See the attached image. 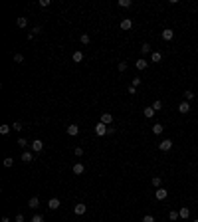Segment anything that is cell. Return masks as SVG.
Returning a JSON list of instances; mask_svg holds the SVG:
<instances>
[{"mask_svg": "<svg viewBox=\"0 0 198 222\" xmlns=\"http://www.w3.org/2000/svg\"><path fill=\"white\" fill-rule=\"evenodd\" d=\"M16 222H24V214H16Z\"/></svg>", "mask_w": 198, "mask_h": 222, "instance_id": "obj_42", "label": "cell"}, {"mask_svg": "<svg viewBox=\"0 0 198 222\" xmlns=\"http://www.w3.org/2000/svg\"><path fill=\"white\" fill-rule=\"evenodd\" d=\"M22 161L24 163H32L34 161V155L30 153V151H24V153H22Z\"/></svg>", "mask_w": 198, "mask_h": 222, "instance_id": "obj_16", "label": "cell"}, {"mask_svg": "<svg viewBox=\"0 0 198 222\" xmlns=\"http://www.w3.org/2000/svg\"><path fill=\"white\" fill-rule=\"evenodd\" d=\"M196 95H194V91H190V89H186L184 91V101H192Z\"/></svg>", "mask_w": 198, "mask_h": 222, "instance_id": "obj_22", "label": "cell"}, {"mask_svg": "<svg viewBox=\"0 0 198 222\" xmlns=\"http://www.w3.org/2000/svg\"><path fill=\"white\" fill-rule=\"evenodd\" d=\"M71 60H73L75 64H79V62L83 60V54H81V52H79V50H77V52H73V54H71Z\"/></svg>", "mask_w": 198, "mask_h": 222, "instance_id": "obj_18", "label": "cell"}, {"mask_svg": "<svg viewBox=\"0 0 198 222\" xmlns=\"http://www.w3.org/2000/svg\"><path fill=\"white\" fill-rule=\"evenodd\" d=\"M40 32H42V28H40V26H36V28H34V30H32V34H34V36H38V34H40Z\"/></svg>", "mask_w": 198, "mask_h": 222, "instance_id": "obj_40", "label": "cell"}, {"mask_svg": "<svg viewBox=\"0 0 198 222\" xmlns=\"http://www.w3.org/2000/svg\"><path fill=\"white\" fill-rule=\"evenodd\" d=\"M178 216H180V218H184V220H186L188 216H190V210H188L186 206H182V208H180V210H178Z\"/></svg>", "mask_w": 198, "mask_h": 222, "instance_id": "obj_19", "label": "cell"}, {"mask_svg": "<svg viewBox=\"0 0 198 222\" xmlns=\"http://www.w3.org/2000/svg\"><path fill=\"white\" fill-rule=\"evenodd\" d=\"M38 4H40L42 8H46V6H50V0H40V2H38Z\"/></svg>", "mask_w": 198, "mask_h": 222, "instance_id": "obj_39", "label": "cell"}, {"mask_svg": "<svg viewBox=\"0 0 198 222\" xmlns=\"http://www.w3.org/2000/svg\"><path fill=\"white\" fill-rule=\"evenodd\" d=\"M71 171H73V175H83L85 167H83L81 163H75V165H73V169H71Z\"/></svg>", "mask_w": 198, "mask_h": 222, "instance_id": "obj_13", "label": "cell"}, {"mask_svg": "<svg viewBox=\"0 0 198 222\" xmlns=\"http://www.w3.org/2000/svg\"><path fill=\"white\" fill-rule=\"evenodd\" d=\"M188 111H190V103H188V101H180V103H178V113L186 115Z\"/></svg>", "mask_w": 198, "mask_h": 222, "instance_id": "obj_6", "label": "cell"}, {"mask_svg": "<svg viewBox=\"0 0 198 222\" xmlns=\"http://www.w3.org/2000/svg\"><path fill=\"white\" fill-rule=\"evenodd\" d=\"M131 85H133V87H139V85H141V77H133Z\"/></svg>", "mask_w": 198, "mask_h": 222, "instance_id": "obj_34", "label": "cell"}, {"mask_svg": "<svg viewBox=\"0 0 198 222\" xmlns=\"http://www.w3.org/2000/svg\"><path fill=\"white\" fill-rule=\"evenodd\" d=\"M147 66L149 64H147V60H143V58H139V60L135 62V68L137 70H147Z\"/></svg>", "mask_w": 198, "mask_h": 222, "instance_id": "obj_12", "label": "cell"}, {"mask_svg": "<svg viewBox=\"0 0 198 222\" xmlns=\"http://www.w3.org/2000/svg\"><path fill=\"white\" fill-rule=\"evenodd\" d=\"M192 222H198V218H194V220H192Z\"/></svg>", "mask_w": 198, "mask_h": 222, "instance_id": "obj_44", "label": "cell"}, {"mask_svg": "<svg viewBox=\"0 0 198 222\" xmlns=\"http://www.w3.org/2000/svg\"><path fill=\"white\" fill-rule=\"evenodd\" d=\"M77 133H79V127H77V125H67V135H71V137H75V135H77Z\"/></svg>", "mask_w": 198, "mask_h": 222, "instance_id": "obj_10", "label": "cell"}, {"mask_svg": "<svg viewBox=\"0 0 198 222\" xmlns=\"http://www.w3.org/2000/svg\"><path fill=\"white\" fill-rule=\"evenodd\" d=\"M153 109H155V111L163 109V101H161V99H155V101H153Z\"/></svg>", "mask_w": 198, "mask_h": 222, "instance_id": "obj_25", "label": "cell"}, {"mask_svg": "<svg viewBox=\"0 0 198 222\" xmlns=\"http://www.w3.org/2000/svg\"><path fill=\"white\" fill-rule=\"evenodd\" d=\"M101 123L111 125L113 123V115H111V113H103V115H101Z\"/></svg>", "mask_w": 198, "mask_h": 222, "instance_id": "obj_11", "label": "cell"}, {"mask_svg": "<svg viewBox=\"0 0 198 222\" xmlns=\"http://www.w3.org/2000/svg\"><path fill=\"white\" fill-rule=\"evenodd\" d=\"M143 222H155V216H151V214H145V216H143Z\"/></svg>", "mask_w": 198, "mask_h": 222, "instance_id": "obj_35", "label": "cell"}, {"mask_svg": "<svg viewBox=\"0 0 198 222\" xmlns=\"http://www.w3.org/2000/svg\"><path fill=\"white\" fill-rule=\"evenodd\" d=\"M143 113H145V117H147V119H151V117H153L157 111L153 109V105H149V107H145V109H143Z\"/></svg>", "mask_w": 198, "mask_h": 222, "instance_id": "obj_17", "label": "cell"}, {"mask_svg": "<svg viewBox=\"0 0 198 222\" xmlns=\"http://www.w3.org/2000/svg\"><path fill=\"white\" fill-rule=\"evenodd\" d=\"M18 145H20V147H22L24 151H26V147H28V141L24 139V137H20V139H18Z\"/></svg>", "mask_w": 198, "mask_h": 222, "instance_id": "obj_31", "label": "cell"}, {"mask_svg": "<svg viewBox=\"0 0 198 222\" xmlns=\"http://www.w3.org/2000/svg\"><path fill=\"white\" fill-rule=\"evenodd\" d=\"M163 131H165V127H163L161 123H155V125H153V133H155V135H161Z\"/></svg>", "mask_w": 198, "mask_h": 222, "instance_id": "obj_21", "label": "cell"}, {"mask_svg": "<svg viewBox=\"0 0 198 222\" xmlns=\"http://www.w3.org/2000/svg\"><path fill=\"white\" fill-rule=\"evenodd\" d=\"M133 28V20L131 18H123L121 20V30H131Z\"/></svg>", "mask_w": 198, "mask_h": 222, "instance_id": "obj_9", "label": "cell"}, {"mask_svg": "<svg viewBox=\"0 0 198 222\" xmlns=\"http://www.w3.org/2000/svg\"><path fill=\"white\" fill-rule=\"evenodd\" d=\"M163 40H165V42H170L172 40V38H174V32H172L170 30V28H165V30H163Z\"/></svg>", "mask_w": 198, "mask_h": 222, "instance_id": "obj_8", "label": "cell"}, {"mask_svg": "<svg viewBox=\"0 0 198 222\" xmlns=\"http://www.w3.org/2000/svg\"><path fill=\"white\" fill-rule=\"evenodd\" d=\"M79 40H81V44L83 46H87L91 42V38H89V34H81V38H79Z\"/></svg>", "mask_w": 198, "mask_h": 222, "instance_id": "obj_27", "label": "cell"}, {"mask_svg": "<svg viewBox=\"0 0 198 222\" xmlns=\"http://www.w3.org/2000/svg\"><path fill=\"white\" fill-rule=\"evenodd\" d=\"M48 208H50V210H58V208H60V198H56V196L50 198L48 200Z\"/></svg>", "mask_w": 198, "mask_h": 222, "instance_id": "obj_7", "label": "cell"}, {"mask_svg": "<svg viewBox=\"0 0 198 222\" xmlns=\"http://www.w3.org/2000/svg\"><path fill=\"white\" fill-rule=\"evenodd\" d=\"M30 222H44V218H42V216H40V214H34Z\"/></svg>", "mask_w": 198, "mask_h": 222, "instance_id": "obj_36", "label": "cell"}, {"mask_svg": "<svg viewBox=\"0 0 198 222\" xmlns=\"http://www.w3.org/2000/svg\"><path fill=\"white\" fill-rule=\"evenodd\" d=\"M151 60H153V64H159V62L163 60V54H161V52H157V50H155V52L151 54Z\"/></svg>", "mask_w": 198, "mask_h": 222, "instance_id": "obj_14", "label": "cell"}, {"mask_svg": "<svg viewBox=\"0 0 198 222\" xmlns=\"http://www.w3.org/2000/svg\"><path fill=\"white\" fill-rule=\"evenodd\" d=\"M141 52H143V54H153V50H151V44H143V46H141Z\"/></svg>", "mask_w": 198, "mask_h": 222, "instance_id": "obj_26", "label": "cell"}, {"mask_svg": "<svg viewBox=\"0 0 198 222\" xmlns=\"http://www.w3.org/2000/svg\"><path fill=\"white\" fill-rule=\"evenodd\" d=\"M166 196H168V190H166V188H157V190H155V198H157V200H165L166 198Z\"/></svg>", "mask_w": 198, "mask_h": 222, "instance_id": "obj_2", "label": "cell"}, {"mask_svg": "<svg viewBox=\"0 0 198 222\" xmlns=\"http://www.w3.org/2000/svg\"><path fill=\"white\" fill-rule=\"evenodd\" d=\"M12 129H14V131H22V123H12Z\"/></svg>", "mask_w": 198, "mask_h": 222, "instance_id": "obj_37", "label": "cell"}, {"mask_svg": "<svg viewBox=\"0 0 198 222\" xmlns=\"http://www.w3.org/2000/svg\"><path fill=\"white\" fill-rule=\"evenodd\" d=\"M127 91H129V93H131V95H135V93H137V87H133V85H129V89H127Z\"/></svg>", "mask_w": 198, "mask_h": 222, "instance_id": "obj_41", "label": "cell"}, {"mask_svg": "<svg viewBox=\"0 0 198 222\" xmlns=\"http://www.w3.org/2000/svg\"><path fill=\"white\" fill-rule=\"evenodd\" d=\"M117 70H119V72H127V62H121V64H117Z\"/></svg>", "mask_w": 198, "mask_h": 222, "instance_id": "obj_32", "label": "cell"}, {"mask_svg": "<svg viewBox=\"0 0 198 222\" xmlns=\"http://www.w3.org/2000/svg\"><path fill=\"white\" fill-rule=\"evenodd\" d=\"M168 218H170V220H178L180 218V216H178V210H170V212H168Z\"/></svg>", "mask_w": 198, "mask_h": 222, "instance_id": "obj_30", "label": "cell"}, {"mask_svg": "<svg viewBox=\"0 0 198 222\" xmlns=\"http://www.w3.org/2000/svg\"><path fill=\"white\" fill-rule=\"evenodd\" d=\"M16 24H18V28H26L28 26V18L26 16H20V18L16 20Z\"/></svg>", "mask_w": 198, "mask_h": 222, "instance_id": "obj_20", "label": "cell"}, {"mask_svg": "<svg viewBox=\"0 0 198 222\" xmlns=\"http://www.w3.org/2000/svg\"><path fill=\"white\" fill-rule=\"evenodd\" d=\"M0 222H10V218H8V216H2V220Z\"/></svg>", "mask_w": 198, "mask_h": 222, "instance_id": "obj_43", "label": "cell"}, {"mask_svg": "<svg viewBox=\"0 0 198 222\" xmlns=\"http://www.w3.org/2000/svg\"><path fill=\"white\" fill-rule=\"evenodd\" d=\"M159 149L161 151H170L172 149V141L170 139H163L161 143H159Z\"/></svg>", "mask_w": 198, "mask_h": 222, "instance_id": "obj_5", "label": "cell"}, {"mask_svg": "<svg viewBox=\"0 0 198 222\" xmlns=\"http://www.w3.org/2000/svg\"><path fill=\"white\" fill-rule=\"evenodd\" d=\"M73 153H75V157H81V155H83V149H81V147H75Z\"/></svg>", "mask_w": 198, "mask_h": 222, "instance_id": "obj_38", "label": "cell"}, {"mask_svg": "<svg viewBox=\"0 0 198 222\" xmlns=\"http://www.w3.org/2000/svg\"><path fill=\"white\" fill-rule=\"evenodd\" d=\"M107 125H105V123H101V121H99V123L97 125H95V133H97V135L99 137H103V135H107Z\"/></svg>", "mask_w": 198, "mask_h": 222, "instance_id": "obj_1", "label": "cell"}, {"mask_svg": "<svg viewBox=\"0 0 198 222\" xmlns=\"http://www.w3.org/2000/svg\"><path fill=\"white\" fill-rule=\"evenodd\" d=\"M10 125H0V133H2V135H8V133H10Z\"/></svg>", "mask_w": 198, "mask_h": 222, "instance_id": "obj_28", "label": "cell"}, {"mask_svg": "<svg viewBox=\"0 0 198 222\" xmlns=\"http://www.w3.org/2000/svg\"><path fill=\"white\" fill-rule=\"evenodd\" d=\"M151 182H153V186H155V188H161V185H163L161 177H153V181H151Z\"/></svg>", "mask_w": 198, "mask_h": 222, "instance_id": "obj_23", "label": "cell"}, {"mask_svg": "<svg viewBox=\"0 0 198 222\" xmlns=\"http://www.w3.org/2000/svg\"><path fill=\"white\" fill-rule=\"evenodd\" d=\"M14 62H16V64H22V62H24V56H22V54H16V56H14Z\"/></svg>", "mask_w": 198, "mask_h": 222, "instance_id": "obj_33", "label": "cell"}, {"mask_svg": "<svg viewBox=\"0 0 198 222\" xmlns=\"http://www.w3.org/2000/svg\"><path fill=\"white\" fill-rule=\"evenodd\" d=\"M131 0H119V2H117V6H121V8H129V6H131Z\"/></svg>", "mask_w": 198, "mask_h": 222, "instance_id": "obj_24", "label": "cell"}, {"mask_svg": "<svg viewBox=\"0 0 198 222\" xmlns=\"http://www.w3.org/2000/svg\"><path fill=\"white\" fill-rule=\"evenodd\" d=\"M30 145H32V151H36V153L44 151V141H42V139H34Z\"/></svg>", "mask_w": 198, "mask_h": 222, "instance_id": "obj_3", "label": "cell"}, {"mask_svg": "<svg viewBox=\"0 0 198 222\" xmlns=\"http://www.w3.org/2000/svg\"><path fill=\"white\" fill-rule=\"evenodd\" d=\"M73 212H75L77 216H83V214L87 212V206H85V204H81V202H79V204H75V206H73Z\"/></svg>", "mask_w": 198, "mask_h": 222, "instance_id": "obj_4", "label": "cell"}, {"mask_svg": "<svg viewBox=\"0 0 198 222\" xmlns=\"http://www.w3.org/2000/svg\"><path fill=\"white\" fill-rule=\"evenodd\" d=\"M12 165H14V159H12V157H6V159H4V167H6V169H10Z\"/></svg>", "mask_w": 198, "mask_h": 222, "instance_id": "obj_29", "label": "cell"}, {"mask_svg": "<svg viewBox=\"0 0 198 222\" xmlns=\"http://www.w3.org/2000/svg\"><path fill=\"white\" fill-rule=\"evenodd\" d=\"M28 206L36 210V208L40 206V198H38V196H32V198H30V202H28Z\"/></svg>", "mask_w": 198, "mask_h": 222, "instance_id": "obj_15", "label": "cell"}]
</instances>
